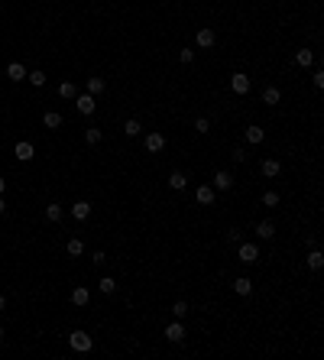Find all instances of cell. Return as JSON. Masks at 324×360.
I'll list each match as a JSON object with an SVG mask.
<instances>
[{"label": "cell", "instance_id": "cell-38", "mask_svg": "<svg viewBox=\"0 0 324 360\" xmlns=\"http://www.w3.org/2000/svg\"><path fill=\"white\" fill-rule=\"evenodd\" d=\"M94 263H98V266H101V263H107V253H104V250H98V253H94Z\"/></svg>", "mask_w": 324, "mask_h": 360}, {"label": "cell", "instance_id": "cell-15", "mask_svg": "<svg viewBox=\"0 0 324 360\" xmlns=\"http://www.w3.org/2000/svg\"><path fill=\"white\" fill-rule=\"evenodd\" d=\"M72 218H75V221L91 218V202H75V205H72Z\"/></svg>", "mask_w": 324, "mask_h": 360}, {"label": "cell", "instance_id": "cell-7", "mask_svg": "<svg viewBox=\"0 0 324 360\" xmlns=\"http://www.w3.org/2000/svg\"><path fill=\"white\" fill-rule=\"evenodd\" d=\"M230 91H233V94H246V91H250V75L233 72V75H230Z\"/></svg>", "mask_w": 324, "mask_h": 360}, {"label": "cell", "instance_id": "cell-20", "mask_svg": "<svg viewBox=\"0 0 324 360\" xmlns=\"http://www.w3.org/2000/svg\"><path fill=\"white\" fill-rule=\"evenodd\" d=\"M185 185H188V175H185V172H172V175H169V189L182 192Z\"/></svg>", "mask_w": 324, "mask_h": 360}, {"label": "cell", "instance_id": "cell-26", "mask_svg": "<svg viewBox=\"0 0 324 360\" xmlns=\"http://www.w3.org/2000/svg\"><path fill=\"white\" fill-rule=\"evenodd\" d=\"M101 136H104V133H101L98 127H88V130H85V143H88V146H98Z\"/></svg>", "mask_w": 324, "mask_h": 360}, {"label": "cell", "instance_id": "cell-6", "mask_svg": "<svg viewBox=\"0 0 324 360\" xmlns=\"http://www.w3.org/2000/svg\"><path fill=\"white\" fill-rule=\"evenodd\" d=\"M165 337H169L172 344H182V341H185V324H182V318H175L172 324H165Z\"/></svg>", "mask_w": 324, "mask_h": 360}, {"label": "cell", "instance_id": "cell-27", "mask_svg": "<svg viewBox=\"0 0 324 360\" xmlns=\"http://www.w3.org/2000/svg\"><path fill=\"white\" fill-rule=\"evenodd\" d=\"M104 88H107V85H104V78H88V94H94V98H98Z\"/></svg>", "mask_w": 324, "mask_h": 360}, {"label": "cell", "instance_id": "cell-32", "mask_svg": "<svg viewBox=\"0 0 324 360\" xmlns=\"http://www.w3.org/2000/svg\"><path fill=\"white\" fill-rule=\"evenodd\" d=\"M263 205H266V208H275V205H279V192H266V195H263Z\"/></svg>", "mask_w": 324, "mask_h": 360}, {"label": "cell", "instance_id": "cell-8", "mask_svg": "<svg viewBox=\"0 0 324 360\" xmlns=\"http://www.w3.org/2000/svg\"><path fill=\"white\" fill-rule=\"evenodd\" d=\"M13 153H17V159H20V162H30V159L36 156V146H33L30 140H20L17 146H13Z\"/></svg>", "mask_w": 324, "mask_h": 360}, {"label": "cell", "instance_id": "cell-25", "mask_svg": "<svg viewBox=\"0 0 324 360\" xmlns=\"http://www.w3.org/2000/svg\"><path fill=\"white\" fill-rule=\"evenodd\" d=\"M65 250H68V257H81V253H85V244H81L78 237H72V240L65 244Z\"/></svg>", "mask_w": 324, "mask_h": 360}, {"label": "cell", "instance_id": "cell-29", "mask_svg": "<svg viewBox=\"0 0 324 360\" xmlns=\"http://www.w3.org/2000/svg\"><path fill=\"white\" fill-rule=\"evenodd\" d=\"M98 289H101V292H104V295H114V292H117V282L110 279V276H104V279L98 282Z\"/></svg>", "mask_w": 324, "mask_h": 360}, {"label": "cell", "instance_id": "cell-39", "mask_svg": "<svg viewBox=\"0 0 324 360\" xmlns=\"http://www.w3.org/2000/svg\"><path fill=\"white\" fill-rule=\"evenodd\" d=\"M7 308V295H0V311H4Z\"/></svg>", "mask_w": 324, "mask_h": 360}, {"label": "cell", "instance_id": "cell-10", "mask_svg": "<svg viewBox=\"0 0 324 360\" xmlns=\"http://www.w3.org/2000/svg\"><path fill=\"white\" fill-rule=\"evenodd\" d=\"M195 202L198 205H214V185H198L195 189Z\"/></svg>", "mask_w": 324, "mask_h": 360}, {"label": "cell", "instance_id": "cell-37", "mask_svg": "<svg viewBox=\"0 0 324 360\" xmlns=\"http://www.w3.org/2000/svg\"><path fill=\"white\" fill-rule=\"evenodd\" d=\"M227 240H230V244H240V231H237V227H230V231H227Z\"/></svg>", "mask_w": 324, "mask_h": 360}, {"label": "cell", "instance_id": "cell-22", "mask_svg": "<svg viewBox=\"0 0 324 360\" xmlns=\"http://www.w3.org/2000/svg\"><path fill=\"white\" fill-rule=\"evenodd\" d=\"M295 62H298L301 68L314 65V52H311V49H298V52H295Z\"/></svg>", "mask_w": 324, "mask_h": 360}, {"label": "cell", "instance_id": "cell-18", "mask_svg": "<svg viewBox=\"0 0 324 360\" xmlns=\"http://www.w3.org/2000/svg\"><path fill=\"white\" fill-rule=\"evenodd\" d=\"M143 133V123L136 120V117H130V120H123V136H140Z\"/></svg>", "mask_w": 324, "mask_h": 360}, {"label": "cell", "instance_id": "cell-2", "mask_svg": "<svg viewBox=\"0 0 324 360\" xmlns=\"http://www.w3.org/2000/svg\"><path fill=\"white\" fill-rule=\"evenodd\" d=\"M214 43H217V33L211 30V26H201V30L195 33V46L198 49H211Z\"/></svg>", "mask_w": 324, "mask_h": 360}, {"label": "cell", "instance_id": "cell-28", "mask_svg": "<svg viewBox=\"0 0 324 360\" xmlns=\"http://www.w3.org/2000/svg\"><path fill=\"white\" fill-rule=\"evenodd\" d=\"M26 81H30L33 88H43V85H46V72H39V68H36V72L26 75Z\"/></svg>", "mask_w": 324, "mask_h": 360}, {"label": "cell", "instance_id": "cell-4", "mask_svg": "<svg viewBox=\"0 0 324 360\" xmlns=\"http://www.w3.org/2000/svg\"><path fill=\"white\" fill-rule=\"evenodd\" d=\"M237 257H240V263H246V266H253V263H259V247H256V244H240Z\"/></svg>", "mask_w": 324, "mask_h": 360}, {"label": "cell", "instance_id": "cell-30", "mask_svg": "<svg viewBox=\"0 0 324 360\" xmlns=\"http://www.w3.org/2000/svg\"><path fill=\"white\" fill-rule=\"evenodd\" d=\"M46 218H49L52 224H55V221H62V205H46Z\"/></svg>", "mask_w": 324, "mask_h": 360}, {"label": "cell", "instance_id": "cell-16", "mask_svg": "<svg viewBox=\"0 0 324 360\" xmlns=\"http://www.w3.org/2000/svg\"><path fill=\"white\" fill-rule=\"evenodd\" d=\"M305 263H308V269H321V266H324V253L318 250V247H311V250H308V257H305Z\"/></svg>", "mask_w": 324, "mask_h": 360}, {"label": "cell", "instance_id": "cell-40", "mask_svg": "<svg viewBox=\"0 0 324 360\" xmlns=\"http://www.w3.org/2000/svg\"><path fill=\"white\" fill-rule=\"evenodd\" d=\"M4 192H7V182H4V178H0V195H4Z\"/></svg>", "mask_w": 324, "mask_h": 360}, {"label": "cell", "instance_id": "cell-31", "mask_svg": "<svg viewBox=\"0 0 324 360\" xmlns=\"http://www.w3.org/2000/svg\"><path fill=\"white\" fill-rule=\"evenodd\" d=\"M172 315H175V318H185V315H188V302H175V305H172Z\"/></svg>", "mask_w": 324, "mask_h": 360}, {"label": "cell", "instance_id": "cell-24", "mask_svg": "<svg viewBox=\"0 0 324 360\" xmlns=\"http://www.w3.org/2000/svg\"><path fill=\"white\" fill-rule=\"evenodd\" d=\"M59 94H62V98H78V88H75V81H62V85H59Z\"/></svg>", "mask_w": 324, "mask_h": 360}, {"label": "cell", "instance_id": "cell-9", "mask_svg": "<svg viewBox=\"0 0 324 360\" xmlns=\"http://www.w3.org/2000/svg\"><path fill=\"white\" fill-rule=\"evenodd\" d=\"M230 189H233V175L230 172H224V169L214 172V192H230Z\"/></svg>", "mask_w": 324, "mask_h": 360}, {"label": "cell", "instance_id": "cell-34", "mask_svg": "<svg viewBox=\"0 0 324 360\" xmlns=\"http://www.w3.org/2000/svg\"><path fill=\"white\" fill-rule=\"evenodd\" d=\"M191 59H195V49H178V62H185V65H188Z\"/></svg>", "mask_w": 324, "mask_h": 360}, {"label": "cell", "instance_id": "cell-11", "mask_svg": "<svg viewBox=\"0 0 324 360\" xmlns=\"http://www.w3.org/2000/svg\"><path fill=\"white\" fill-rule=\"evenodd\" d=\"M26 75H30V72H26L23 62H10V65H7V78H10V81H26Z\"/></svg>", "mask_w": 324, "mask_h": 360}, {"label": "cell", "instance_id": "cell-42", "mask_svg": "<svg viewBox=\"0 0 324 360\" xmlns=\"http://www.w3.org/2000/svg\"><path fill=\"white\" fill-rule=\"evenodd\" d=\"M0 341H4V328H0Z\"/></svg>", "mask_w": 324, "mask_h": 360}, {"label": "cell", "instance_id": "cell-14", "mask_svg": "<svg viewBox=\"0 0 324 360\" xmlns=\"http://www.w3.org/2000/svg\"><path fill=\"white\" fill-rule=\"evenodd\" d=\"M88 302H91V292H88L85 286H75L72 289V305H78V308H85Z\"/></svg>", "mask_w": 324, "mask_h": 360}, {"label": "cell", "instance_id": "cell-13", "mask_svg": "<svg viewBox=\"0 0 324 360\" xmlns=\"http://www.w3.org/2000/svg\"><path fill=\"white\" fill-rule=\"evenodd\" d=\"M256 237L259 240H272L275 237V221H269V218L259 221V224H256Z\"/></svg>", "mask_w": 324, "mask_h": 360}, {"label": "cell", "instance_id": "cell-12", "mask_svg": "<svg viewBox=\"0 0 324 360\" xmlns=\"http://www.w3.org/2000/svg\"><path fill=\"white\" fill-rule=\"evenodd\" d=\"M259 172H263V175L266 178H275V175H279V172H282V162H279V159H263V165H259Z\"/></svg>", "mask_w": 324, "mask_h": 360}, {"label": "cell", "instance_id": "cell-36", "mask_svg": "<svg viewBox=\"0 0 324 360\" xmlns=\"http://www.w3.org/2000/svg\"><path fill=\"white\" fill-rule=\"evenodd\" d=\"M311 81H314V88H324V72H321V68H314Z\"/></svg>", "mask_w": 324, "mask_h": 360}, {"label": "cell", "instance_id": "cell-1", "mask_svg": "<svg viewBox=\"0 0 324 360\" xmlns=\"http://www.w3.org/2000/svg\"><path fill=\"white\" fill-rule=\"evenodd\" d=\"M68 344H72V350H78V354H88V350L94 347L91 334H88V331H78V328H75L72 334H68Z\"/></svg>", "mask_w": 324, "mask_h": 360}, {"label": "cell", "instance_id": "cell-17", "mask_svg": "<svg viewBox=\"0 0 324 360\" xmlns=\"http://www.w3.org/2000/svg\"><path fill=\"white\" fill-rule=\"evenodd\" d=\"M233 292L237 295H253V282L246 279V276H237V279H233Z\"/></svg>", "mask_w": 324, "mask_h": 360}, {"label": "cell", "instance_id": "cell-21", "mask_svg": "<svg viewBox=\"0 0 324 360\" xmlns=\"http://www.w3.org/2000/svg\"><path fill=\"white\" fill-rule=\"evenodd\" d=\"M279 101H282V91H279L275 85H269V88L263 91V104H269V107H272V104H279Z\"/></svg>", "mask_w": 324, "mask_h": 360}, {"label": "cell", "instance_id": "cell-3", "mask_svg": "<svg viewBox=\"0 0 324 360\" xmlns=\"http://www.w3.org/2000/svg\"><path fill=\"white\" fill-rule=\"evenodd\" d=\"M75 107H78V114H85V117H91L94 110H98V101H94V94H78V98H75Z\"/></svg>", "mask_w": 324, "mask_h": 360}, {"label": "cell", "instance_id": "cell-41", "mask_svg": "<svg viewBox=\"0 0 324 360\" xmlns=\"http://www.w3.org/2000/svg\"><path fill=\"white\" fill-rule=\"evenodd\" d=\"M7 211V205H4V198H0V214H4Z\"/></svg>", "mask_w": 324, "mask_h": 360}, {"label": "cell", "instance_id": "cell-23", "mask_svg": "<svg viewBox=\"0 0 324 360\" xmlns=\"http://www.w3.org/2000/svg\"><path fill=\"white\" fill-rule=\"evenodd\" d=\"M243 136H246V143H253V146H256V143H263V136H266V133H263V127H246V133H243Z\"/></svg>", "mask_w": 324, "mask_h": 360}, {"label": "cell", "instance_id": "cell-5", "mask_svg": "<svg viewBox=\"0 0 324 360\" xmlns=\"http://www.w3.org/2000/svg\"><path fill=\"white\" fill-rule=\"evenodd\" d=\"M143 143H146L149 153H162V149H165V136L159 133V130H149V133L143 136Z\"/></svg>", "mask_w": 324, "mask_h": 360}, {"label": "cell", "instance_id": "cell-35", "mask_svg": "<svg viewBox=\"0 0 324 360\" xmlns=\"http://www.w3.org/2000/svg\"><path fill=\"white\" fill-rule=\"evenodd\" d=\"M230 159H233V162H246V149H243V146H237V149L230 153Z\"/></svg>", "mask_w": 324, "mask_h": 360}, {"label": "cell", "instance_id": "cell-33", "mask_svg": "<svg viewBox=\"0 0 324 360\" xmlns=\"http://www.w3.org/2000/svg\"><path fill=\"white\" fill-rule=\"evenodd\" d=\"M195 130H201V133H208V130H211V120H208V117H198V120H195Z\"/></svg>", "mask_w": 324, "mask_h": 360}, {"label": "cell", "instance_id": "cell-19", "mask_svg": "<svg viewBox=\"0 0 324 360\" xmlns=\"http://www.w3.org/2000/svg\"><path fill=\"white\" fill-rule=\"evenodd\" d=\"M43 127L59 130V127H62V114H55V110H46V114H43Z\"/></svg>", "mask_w": 324, "mask_h": 360}]
</instances>
